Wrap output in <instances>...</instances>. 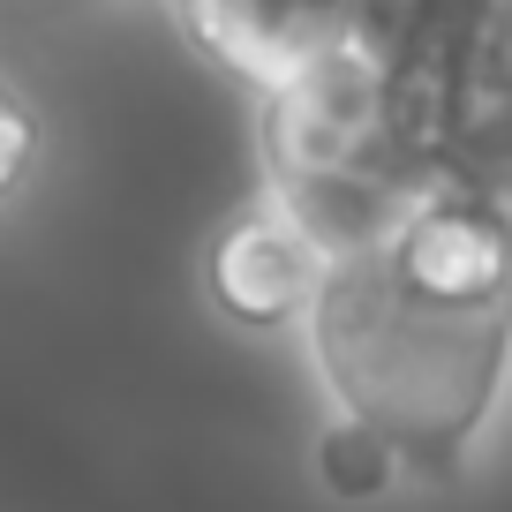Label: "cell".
<instances>
[{
    "label": "cell",
    "mask_w": 512,
    "mask_h": 512,
    "mask_svg": "<svg viewBox=\"0 0 512 512\" xmlns=\"http://www.w3.org/2000/svg\"><path fill=\"white\" fill-rule=\"evenodd\" d=\"M302 324L339 392V430L324 437L332 490H384L392 460L452 475L505 377L512 181L430 189L407 204L377 241L324 264Z\"/></svg>",
    "instance_id": "1"
},
{
    "label": "cell",
    "mask_w": 512,
    "mask_h": 512,
    "mask_svg": "<svg viewBox=\"0 0 512 512\" xmlns=\"http://www.w3.org/2000/svg\"><path fill=\"white\" fill-rule=\"evenodd\" d=\"M369 0H181L211 53L256 91H279L362 31Z\"/></svg>",
    "instance_id": "2"
},
{
    "label": "cell",
    "mask_w": 512,
    "mask_h": 512,
    "mask_svg": "<svg viewBox=\"0 0 512 512\" xmlns=\"http://www.w3.org/2000/svg\"><path fill=\"white\" fill-rule=\"evenodd\" d=\"M324 287V249L287 204L272 196H256L219 241H211V294L234 324H256V332H272V324H302L309 302Z\"/></svg>",
    "instance_id": "3"
},
{
    "label": "cell",
    "mask_w": 512,
    "mask_h": 512,
    "mask_svg": "<svg viewBox=\"0 0 512 512\" xmlns=\"http://www.w3.org/2000/svg\"><path fill=\"white\" fill-rule=\"evenodd\" d=\"M31 159H38V113H31V98H23L16 83L0 76V204L31 174Z\"/></svg>",
    "instance_id": "4"
}]
</instances>
